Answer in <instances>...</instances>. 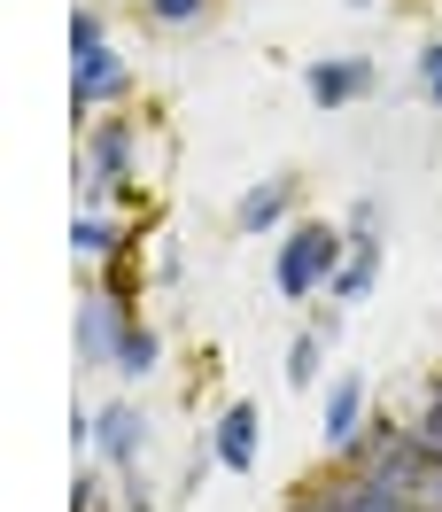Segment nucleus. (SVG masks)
Returning a JSON list of instances; mask_svg holds the SVG:
<instances>
[{
  "instance_id": "1",
  "label": "nucleus",
  "mask_w": 442,
  "mask_h": 512,
  "mask_svg": "<svg viewBox=\"0 0 442 512\" xmlns=\"http://www.w3.org/2000/svg\"><path fill=\"white\" fill-rule=\"evenodd\" d=\"M342 272V233L334 225H295V241L280 249V295H311V288H334Z\"/></svg>"
},
{
  "instance_id": "2",
  "label": "nucleus",
  "mask_w": 442,
  "mask_h": 512,
  "mask_svg": "<svg viewBox=\"0 0 442 512\" xmlns=\"http://www.w3.org/2000/svg\"><path fill=\"white\" fill-rule=\"evenodd\" d=\"M357 94H373V63L357 55H326V63H311V101L318 109H342V101H357Z\"/></svg>"
},
{
  "instance_id": "3",
  "label": "nucleus",
  "mask_w": 442,
  "mask_h": 512,
  "mask_svg": "<svg viewBox=\"0 0 442 512\" xmlns=\"http://www.w3.org/2000/svg\"><path fill=\"white\" fill-rule=\"evenodd\" d=\"M132 78H125V63L101 47V55H78V78H70V101H78V117H94L101 101H117Z\"/></svg>"
},
{
  "instance_id": "4",
  "label": "nucleus",
  "mask_w": 442,
  "mask_h": 512,
  "mask_svg": "<svg viewBox=\"0 0 442 512\" xmlns=\"http://www.w3.org/2000/svg\"><path fill=\"white\" fill-rule=\"evenodd\" d=\"M125 171H132V132L125 125H101L94 148H86V210H94V187H101V179H109V187H125Z\"/></svg>"
},
{
  "instance_id": "5",
  "label": "nucleus",
  "mask_w": 442,
  "mask_h": 512,
  "mask_svg": "<svg viewBox=\"0 0 442 512\" xmlns=\"http://www.w3.org/2000/svg\"><path fill=\"white\" fill-rule=\"evenodd\" d=\"M78 326H86V334H78V350H86V365H101V357L109 350H125V311H117V303H109V295H86V311H78Z\"/></svg>"
},
{
  "instance_id": "6",
  "label": "nucleus",
  "mask_w": 442,
  "mask_h": 512,
  "mask_svg": "<svg viewBox=\"0 0 442 512\" xmlns=\"http://www.w3.org/2000/svg\"><path fill=\"white\" fill-rule=\"evenodd\" d=\"M357 427H365V381L349 373V381L326 388V443L349 450V443H357Z\"/></svg>"
},
{
  "instance_id": "7",
  "label": "nucleus",
  "mask_w": 442,
  "mask_h": 512,
  "mask_svg": "<svg viewBox=\"0 0 442 512\" xmlns=\"http://www.w3.org/2000/svg\"><path fill=\"white\" fill-rule=\"evenodd\" d=\"M218 466H233V474H249L256 466V404H233V412L218 419Z\"/></svg>"
},
{
  "instance_id": "8",
  "label": "nucleus",
  "mask_w": 442,
  "mask_h": 512,
  "mask_svg": "<svg viewBox=\"0 0 442 512\" xmlns=\"http://www.w3.org/2000/svg\"><path fill=\"white\" fill-rule=\"evenodd\" d=\"M140 435H148V419L132 412V404H109V412L94 419V443L109 450L117 466H132V458H140Z\"/></svg>"
},
{
  "instance_id": "9",
  "label": "nucleus",
  "mask_w": 442,
  "mask_h": 512,
  "mask_svg": "<svg viewBox=\"0 0 442 512\" xmlns=\"http://www.w3.org/2000/svg\"><path fill=\"white\" fill-rule=\"evenodd\" d=\"M373 280H380V241H357V256L334 272V295H342V303H365V295H373Z\"/></svg>"
},
{
  "instance_id": "10",
  "label": "nucleus",
  "mask_w": 442,
  "mask_h": 512,
  "mask_svg": "<svg viewBox=\"0 0 442 512\" xmlns=\"http://www.w3.org/2000/svg\"><path fill=\"white\" fill-rule=\"evenodd\" d=\"M287 179H264V187H249V202H241V233H264V225H280L287 218Z\"/></svg>"
},
{
  "instance_id": "11",
  "label": "nucleus",
  "mask_w": 442,
  "mask_h": 512,
  "mask_svg": "<svg viewBox=\"0 0 442 512\" xmlns=\"http://www.w3.org/2000/svg\"><path fill=\"white\" fill-rule=\"evenodd\" d=\"M70 241H78V256L94 264V256H117V225L101 218V210H78V233H70Z\"/></svg>"
},
{
  "instance_id": "12",
  "label": "nucleus",
  "mask_w": 442,
  "mask_h": 512,
  "mask_svg": "<svg viewBox=\"0 0 442 512\" xmlns=\"http://www.w3.org/2000/svg\"><path fill=\"white\" fill-rule=\"evenodd\" d=\"M148 365H156V334H148V326H132L125 350H117V373H125V381H140Z\"/></svg>"
},
{
  "instance_id": "13",
  "label": "nucleus",
  "mask_w": 442,
  "mask_h": 512,
  "mask_svg": "<svg viewBox=\"0 0 442 512\" xmlns=\"http://www.w3.org/2000/svg\"><path fill=\"white\" fill-rule=\"evenodd\" d=\"M318 342H326V334H303V342L287 350V381H295V388H303V381L318 373Z\"/></svg>"
},
{
  "instance_id": "14",
  "label": "nucleus",
  "mask_w": 442,
  "mask_h": 512,
  "mask_svg": "<svg viewBox=\"0 0 442 512\" xmlns=\"http://www.w3.org/2000/svg\"><path fill=\"white\" fill-rule=\"evenodd\" d=\"M419 86H427V101L442 109V39H427V47H419Z\"/></svg>"
},
{
  "instance_id": "15",
  "label": "nucleus",
  "mask_w": 442,
  "mask_h": 512,
  "mask_svg": "<svg viewBox=\"0 0 442 512\" xmlns=\"http://www.w3.org/2000/svg\"><path fill=\"white\" fill-rule=\"evenodd\" d=\"M70 47H78V55H101V16L78 8V16H70Z\"/></svg>"
},
{
  "instance_id": "16",
  "label": "nucleus",
  "mask_w": 442,
  "mask_h": 512,
  "mask_svg": "<svg viewBox=\"0 0 442 512\" xmlns=\"http://www.w3.org/2000/svg\"><path fill=\"white\" fill-rule=\"evenodd\" d=\"M342 512H411V505H396V497H373V489H349Z\"/></svg>"
},
{
  "instance_id": "17",
  "label": "nucleus",
  "mask_w": 442,
  "mask_h": 512,
  "mask_svg": "<svg viewBox=\"0 0 442 512\" xmlns=\"http://www.w3.org/2000/svg\"><path fill=\"white\" fill-rule=\"evenodd\" d=\"M202 8H210V0H156V16H163V24H194Z\"/></svg>"
},
{
  "instance_id": "18",
  "label": "nucleus",
  "mask_w": 442,
  "mask_h": 512,
  "mask_svg": "<svg viewBox=\"0 0 442 512\" xmlns=\"http://www.w3.org/2000/svg\"><path fill=\"white\" fill-rule=\"evenodd\" d=\"M349 8H365V0H349Z\"/></svg>"
}]
</instances>
